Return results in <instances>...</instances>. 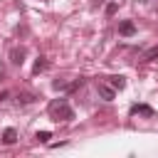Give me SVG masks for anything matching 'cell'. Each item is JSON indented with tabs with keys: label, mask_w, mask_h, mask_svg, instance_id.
Instances as JSON below:
<instances>
[{
	"label": "cell",
	"mask_w": 158,
	"mask_h": 158,
	"mask_svg": "<svg viewBox=\"0 0 158 158\" xmlns=\"http://www.w3.org/2000/svg\"><path fill=\"white\" fill-rule=\"evenodd\" d=\"M47 114H49V118L52 121H72L74 118V109L69 106V101L67 99H52L49 104H47Z\"/></svg>",
	"instance_id": "obj_1"
},
{
	"label": "cell",
	"mask_w": 158,
	"mask_h": 158,
	"mask_svg": "<svg viewBox=\"0 0 158 158\" xmlns=\"http://www.w3.org/2000/svg\"><path fill=\"white\" fill-rule=\"evenodd\" d=\"M96 94H99L104 101H114V99H116V89H114L109 81H99V84H96Z\"/></svg>",
	"instance_id": "obj_2"
},
{
	"label": "cell",
	"mask_w": 158,
	"mask_h": 158,
	"mask_svg": "<svg viewBox=\"0 0 158 158\" xmlns=\"http://www.w3.org/2000/svg\"><path fill=\"white\" fill-rule=\"evenodd\" d=\"M25 54H27L25 47H15V49H10V64H12V67H22V64H25Z\"/></svg>",
	"instance_id": "obj_3"
},
{
	"label": "cell",
	"mask_w": 158,
	"mask_h": 158,
	"mask_svg": "<svg viewBox=\"0 0 158 158\" xmlns=\"http://www.w3.org/2000/svg\"><path fill=\"white\" fill-rule=\"evenodd\" d=\"M131 116H146V118H153L156 111H153L148 104H133V106H131Z\"/></svg>",
	"instance_id": "obj_4"
},
{
	"label": "cell",
	"mask_w": 158,
	"mask_h": 158,
	"mask_svg": "<svg viewBox=\"0 0 158 158\" xmlns=\"http://www.w3.org/2000/svg\"><path fill=\"white\" fill-rule=\"evenodd\" d=\"M118 35H123V37H133V35H136V25H133L131 20L118 22Z\"/></svg>",
	"instance_id": "obj_5"
},
{
	"label": "cell",
	"mask_w": 158,
	"mask_h": 158,
	"mask_svg": "<svg viewBox=\"0 0 158 158\" xmlns=\"http://www.w3.org/2000/svg\"><path fill=\"white\" fill-rule=\"evenodd\" d=\"M141 62H158V44L148 47V49L141 54Z\"/></svg>",
	"instance_id": "obj_6"
},
{
	"label": "cell",
	"mask_w": 158,
	"mask_h": 158,
	"mask_svg": "<svg viewBox=\"0 0 158 158\" xmlns=\"http://www.w3.org/2000/svg\"><path fill=\"white\" fill-rule=\"evenodd\" d=\"M109 84H111L116 91H121V89H126V77H121V74H114V77H109Z\"/></svg>",
	"instance_id": "obj_7"
},
{
	"label": "cell",
	"mask_w": 158,
	"mask_h": 158,
	"mask_svg": "<svg viewBox=\"0 0 158 158\" xmlns=\"http://www.w3.org/2000/svg\"><path fill=\"white\" fill-rule=\"evenodd\" d=\"M17 141V131L12 128V126H7L5 131H2V143H7V146H12Z\"/></svg>",
	"instance_id": "obj_8"
},
{
	"label": "cell",
	"mask_w": 158,
	"mask_h": 158,
	"mask_svg": "<svg viewBox=\"0 0 158 158\" xmlns=\"http://www.w3.org/2000/svg\"><path fill=\"white\" fill-rule=\"evenodd\" d=\"M47 69V59L44 57H37L35 59V67H32V74H40V72H44Z\"/></svg>",
	"instance_id": "obj_9"
},
{
	"label": "cell",
	"mask_w": 158,
	"mask_h": 158,
	"mask_svg": "<svg viewBox=\"0 0 158 158\" xmlns=\"http://www.w3.org/2000/svg\"><path fill=\"white\" fill-rule=\"evenodd\" d=\"M37 96L35 94H30V91H22V94H17V104H32Z\"/></svg>",
	"instance_id": "obj_10"
},
{
	"label": "cell",
	"mask_w": 158,
	"mask_h": 158,
	"mask_svg": "<svg viewBox=\"0 0 158 158\" xmlns=\"http://www.w3.org/2000/svg\"><path fill=\"white\" fill-rule=\"evenodd\" d=\"M52 86H54L57 91H69V81H64V79H57V81H52Z\"/></svg>",
	"instance_id": "obj_11"
},
{
	"label": "cell",
	"mask_w": 158,
	"mask_h": 158,
	"mask_svg": "<svg viewBox=\"0 0 158 158\" xmlns=\"http://www.w3.org/2000/svg\"><path fill=\"white\" fill-rule=\"evenodd\" d=\"M35 138H37L40 143H47V141L52 138V133H49V131H37V133H35Z\"/></svg>",
	"instance_id": "obj_12"
},
{
	"label": "cell",
	"mask_w": 158,
	"mask_h": 158,
	"mask_svg": "<svg viewBox=\"0 0 158 158\" xmlns=\"http://www.w3.org/2000/svg\"><path fill=\"white\" fill-rule=\"evenodd\" d=\"M116 10H118V2H116V0H111V2L106 5V15H114Z\"/></svg>",
	"instance_id": "obj_13"
},
{
	"label": "cell",
	"mask_w": 158,
	"mask_h": 158,
	"mask_svg": "<svg viewBox=\"0 0 158 158\" xmlns=\"http://www.w3.org/2000/svg\"><path fill=\"white\" fill-rule=\"evenodd\" d=\"M101 2H104V0H94V2H91V7H96V5H101Z\"/></svg>",
	"instance_id": "obj_14"
},
{
	"label": "cell",
	"mask_w": 158,
	"mask_h": 158,
	"mask_svg": "<svg viewBox=\"0 0 158 158\" xmlns=\"http://www.w3.org/2000/svg\"><path fill=\"white\" fill-rule=\"evenodd\" d=\"M141 2H148V0H141Z\"/></svg>",
	"instance_id": "obj_15"
},
{
	"label": "cell",
	"mask_w": 158,
	"mask_h": 158,
	"mask_svg": "<svg viewBox=\"0 0 158 158\" xmlns=\"http://www.w3.org/2000/svg\"><path fill=\"white\" fill-rule=\"evenodd\" d=\"M0 138H2V136H0Z\"/></svg>",
	"instance_id": "obj_16"
}]
</instances>
